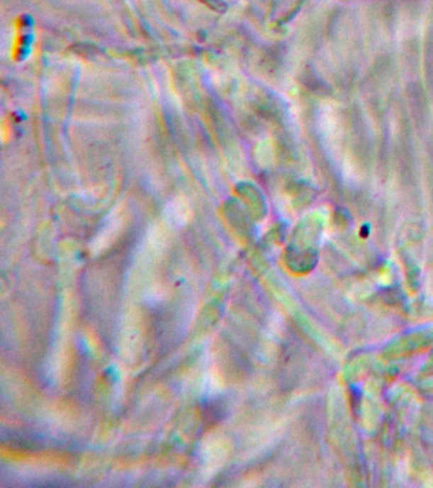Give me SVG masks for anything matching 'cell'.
<instances>
[{"mask_svg":"<svg viewBox=\"0 0 433 488\" xmlns=\"http://www.w3.org/2000/svg\"><path fill=\"white\" fill-rule=\"evenodd\" d=\"M201 1L208 4V6H211L213 9H216V11H223V8H225V6L220 0H201Z\"/></svg>","mask_w":433,"mask_h":488,"instance_id":"1","label":"cell"}]
</instances>
